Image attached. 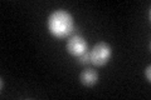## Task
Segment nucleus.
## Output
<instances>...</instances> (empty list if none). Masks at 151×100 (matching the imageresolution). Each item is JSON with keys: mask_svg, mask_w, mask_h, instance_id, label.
I'll use <instances>...</instances> for the list:
<instances>
[{"mask_svg": "<svg viewBox=\"0 0 151 100\" xmlns=\"http://www.w3.org/2000/svg\"><path fill=\"white\" fill-rule=\"evenodd\" d=\"M78 63L82 64V65H86L91 63V59H89V51H86L84 54H82L81 56H78Z\"/></svg>", "mask_w": 151, "mask_h": 100, "instance_id": "5", "label": "nucleus"}, {"mask_svg": "<svg viewBox=\"0 0 151 100\" xmlns=\"http://www.w3.org/2000/svg\"><path fill=\"white\" fill-rule=\"evenodd\" d=\"M79 80H81V84L84 85V87H93L98 82V73L91 68L86 69L79 75Z\"/></svg>", "mask_w": 151, "mask_h": 100, "instance_id": "4", "label": "nucleus"}, {"mask_svg": "<svg viewBox=\"0 0 151 100\" xmlns=\"http://www.w3.org/2000/svg\"><path fill=\"white\" fill-rule=\"evenodd\" d=\"M112 58V49L107 43H98L89 51V59L91 64L94 66H105Z\"/></svg>", "mask_w": 151, "mask_h": 100, "instance_id": "2", "label": "nucleus"}, {"mask_svg": "<svg viewBox=\"0 0 151 100\" xmlns=\"http://www.w3.org/2000/svg\"><path fill=\"white\" fill-rule=\"evenodd\" d=\"M67 51L74 58L81 56L86 51H88V44L86 39L81 35H70L67 41Z\"/></svg>", "mask_w": 151, "mask_h": 100, "instance_id": "3", "label": "nucleus"}, {"mask_svg": "<svg viewBox=\"0 0 151 100\" xmlns=\"http://www.w3.org/2000/svg\"><path fill=\"white\" fill-rule=\"evenodd\" d=\"M47 26L52 36H54L55 39H64L72 35L74 30V20L67 10L58 9L48 16Z\"/></svg>", "mask_w": 151, "mask_h": 100, "instance_id": "1", "label": "nucleus"}, {"mask_svg": "<svg viewBox=\"0 0 151 100\" xmlns=\"http://www.w3.org/2000/svg\"><path fill=\"white\" fill-rule=\"evenodd\" d=\"M145 77H146V79H147V82L151 80V66L150 65L145 69Z\"/></svg>", "mask_w": 151, "mask_h": 100, "instance_id": "6", "label": "nucleus"}]
</instances>
